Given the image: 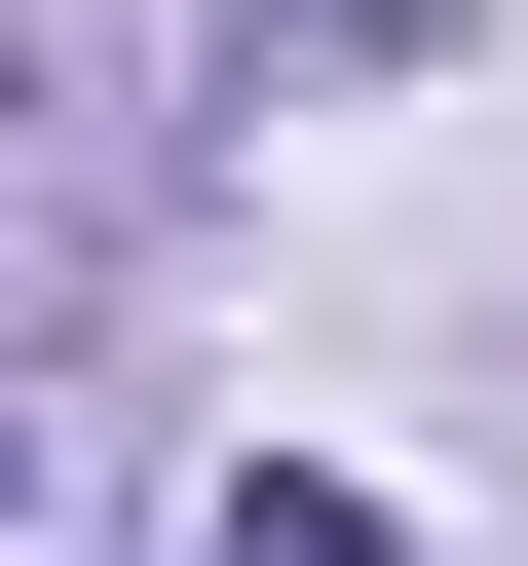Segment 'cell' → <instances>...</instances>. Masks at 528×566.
I'll list each match as a JSON object with an SVG mask.
<instances>
[{"mask_svg": "<svg viewBox=\"0 0 528 566\" xmlns=\"http://www.w3.org/2000/svg\"><path fill=\"white\" fill-rule=\"evenodd\" d=\"M189 566H415V528H378V491H226Z\"/></svg>", "mask_w": 528, "mask_h": 566, "instance_id": "cell-2", "label": "cell"}, {"mask_svg": "<svg viewBox=\"0 0 528 566\" xmlns=\"http://www.w3.org/2000/svg\"><path fill=\"white\" fill-rule=\"evenodd\" d=\"M151 76H189V39H151V0H0V114H39L76 189H151Z\"/></svg>", "mask_w": 528, "mask_h": 566, "instance_id": "cell-1", "label": "cell"}]
</instances>
